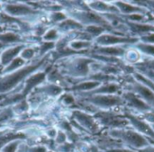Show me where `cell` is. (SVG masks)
<instances>
[{
  "label": "cell",
  "mask_w": 154,
  "mask_h": 152,
  "mask_svg": "<svg viewBox=\"0 0 154 152\" xmlns=\"http://www.w3.org/2000/svg\"><path fill=\"white\" fill-rule=\"evenodd\" d=\"M113 136L122 139L124 141H125L128 145L131 147H134L135 149H144L147 146H149L148 141L141 136L137 132H134L131 131L126 132H114Z\"/></svg>",
  "instance_id": "1"
},
{
  "label": "cell",
  "mask_w": 154,
  "mask_h": 152,
  "mask_svg": "<svg viewBox=\"0 0 154 152\" xmlns=\"http://www.w3.org/2000/svg\"><path fill=\"white\" fill-rule=\"evenodd\" d=\"M36 68H37V66L27 67V68H24L23 69L19 70V71H17V72L8 76L7 78H4L0 82V92L8 91L11 88H13L20 80H22L26 75H28L30 72L34 70Z\"/></svg>",
  "instance_id": "2"
},
{
  "label": "cell",
  "mask_w": 154,
  "mask_h": 152,
  "mask_svg": "<svg viewBox=\"0 0 154 152\" xmlns=\"http://www.w3.org/2000/svg\"><path fill=\"white\" fill-rule=\"evenodd\" d=\"M6 11L11 14H24L32 12L29 7L21 5H9L6 6Z\"/></svg>",
  "instance_id": "3"
},
{
  "label": "cell",
  "mask_w": 154,
  "mask_h": 152,
  "mask_svg": "<svg viewBox=\"0 0 154 152\" xmlns=\"http://www.w3.org/2000/svg\"><path fill=\"white\" fill-rule=\"evenodd\" d=\"M93 101L97 105H106V106L114 105H116L118 102H120L119 98L116 96H97L94 98Z\"/></svg>",
  "instance_id": "4"
},
{
  "label": "cell",
  "mask_w": 154,
  "mask_h": 152,
  "mask_svg": "<svg viewBox=\"0 0 154 152\" xmlns=\"http://www.w3.org/2000/svg\"><path fill=\"white\" fill-rule=\"evenodd\" d=\"M130 119L132 120L134 125L135 126V128L139 132H143V133H145V134H147V135L154 138V132L146 123H144L143 122H140V121H138V120H136L135 118H133V117H130Z\"/></svg>",
  "instance_id": "5"
},
{
  "label": "cell",
  "mask_w": 154,
  "mask_h": 152,
  "mask_svg": "<svg viewBox=\"0 0 154 152\" xmlns=\"http://www.w3.org/2000/svg\"><path fill=\"white\" fill-rule=\"evenodd\" d=\"M44 78H45V75L43 73H39V74H36V75L31 77L26 82V86H25V88H24V93H27L34 86L41 83L44 79Z\"/></svg>",
  "instance_id": "6"
},
{
  "label": "cell",
  "mask_w": 154,
  "mask_h": 152,
  "mask_svg": "<svg viewBox=\"0 0 154 152\" xmlns=\"http://www.w3.org/2000/svg\"><path fill=\"white\" fill-rule=\"evenodd\" d=\"M21 49H22V47L21 46H18L16 48H13V49H10V50L5 51L3 53L2 57H1L2 63L5 65L8 62H10L11 60H13V58L19 53V51L21 50Z\"/></svg>",
  "instance_id": "7"
},
{
  "label": "cell",
  "mask_w": 154,
  "mask_h": 152,
  "mask_svg": "<svg viewBox=\"0 0 154 152\" xmlns=\"http://www.w3.org/2000/svg\"><path fill=\"white\" fill-rule=\"evenodd\" d=\"M132 40L129 39H125V38H119L116 36H111V35H104L101 36L97 41L101 44H111V43H117V42H123V41H131Z\"/></svg>",
  "instance_id": "8"
},
{
  "label": "cell",
  "mask_w": 154,
  "mask_h": 152,
  "mask_svg": "<svg viewBox=\"0 0 154 152\" xmlns=\"http://www.w3.org/2000/svg\"><path fill=\"white\" fill-rule=\"evenodd\" d=\"M126 98L128 99L129 103L132 105H134V107H136L138 109H142V110L143 109H147V105L143 102H142L140 99H138L137 97H135L134 95L128 94V95H126Z\"/></svg>",
  "instance_id": "9"
},
{
  "label": "cell",
  "mask_w": 154,
  "mask_h": 152,
  "mask_svg": "<svg viewBox=\"0 0 154 152\" xmlns=\"http://www.w3.org/2000/svg\"><path fill=\"white\" fill-rule=\"evenodd\" d=\"M138 91L143 96L144 98H146L148 101L152 102L154 105V94L147 87H138Z\"/></svg>",
  "instance_id": "10"
},
{
  "label": "cell",
  "mask_w": 154,
  "mask_h": 152,
  "mask_svg": "<svg viewBox=\"0 0 154 152\" xmlns=\"http://www.w3.org/2000/svg\"><path fill=\"white\" fill-rule=\"evenodd\" d=\"M98 85H99V82H85V83H82L79 86H78L76 87V89H79V90H89V89L95 88Z\"/></svg>",
  "instance_id": "11"
},
{
  "label": "cell",
  "mask_w": 154,
  "mask_h": 152,
  "mask_svg": "<svg viewBox=\"0 0 154 152\" xmlns=\"http://www.w3.org/2000/svg\"><path fill=\"white\" fill-rule=\"evenodd\" d=\"M18 138H24V135H23V134H8V135L1 137L0 138V148L8 141L14 140V139H18Z\"/></svg>",
  "instance_id": "12"
},
{
  "label": "cell",
  "mask_w": 154,
  "mask_h": 152,
  "mask_svg": "<svg viewBox=\"0 0 154 152\" xmlns=\"http://www.w3.org/2000/svg\"><path fill=\"white\" fill-rule=\"evenodd\" d=\"M100 52L108 54V55H120L123 53V50L120 49H116V48H103L99 50Z\"/></svg>",
  "instance_id": "13"
},
{
  "label": "cell",
  "mask_w": 154,
  "mask_h": 152,
  "mask_svg": "<svg viewBox=\"0 0 154 152\" xmlns=\"http://www.w3.org/2000/svg\"><path fill=\"white\" fill-rule=\"evenodd\" d=\"M18 40V37L13 33H5L0 35V41L4 42H12Z\"/></svg>",
  "instance_id": "14"
},
{
  "label": "cell",
  "mask_w": 154,
  "mask_h": 152,
  "mask_svg": "<svg viewBox=\"0 0 154 152\" xmlns=\"http://www.w3.org/2000/svg\"><path fill=\"white\" fill-rule=\"evenodd\" d=\"M91 60L89 59H81L79 62L78 65V70L79 71V73L81 74H86L88 72V64L90 62Z\"/></svg>",
  "instance_id": "15"
},
{
  "label": "cell",
  "mask_w": 154,
  "mask_h": 152,
  "mask_svg": "<svg viewBox=\"0 0 154 152\" xmlns=\"http://www.w3.org/2000/svg\"><path fill=\"white\" fill-rule=\"evenodd\" d=\"M77 115H78V117H79V119L80 120V121H82L83 122V123L84 124H86L87 126H88L89 128H91V127H93V123H92V119L90 118V117H88V116H87V115H85V114H77Z\"/></svg>",
  "instance_id": "16"
},
{
  "label": "cell",
  "mask_w": 154,
  "mask_h": 152,
  "mask_svg": "<svg viewBox=\"0 0 154 152\" xmlns=\"http://www.w3.org/2000/svg\"><path fill=\"white\" fill-rule=\"evenodd\" d=\"M118 5L121 7L122 11L125 12V13H131V12H134V11H137L138 8H135L132 5H126V4H124L122 2H119L118 3Z\"/></svg>",
  "instance_id": "17"
},
{
  "label": "cell",
  "mask_w": 154,
  "mask_h": 152,
  "mask_svg": "<svg viewBox=\"0 0 154 152\" xmlns=\"http://www.w3.org/2000/svg\"><path fill=\"white\" fill-rule=\"evenodd\" d=\"M23 60L22 59H13L12 60V62H11V64L9 65V67L7 68V69H6V71H9V70H12V69H14V68H17V67H19V66H21V65H23Z\"/></svg>",
  "instance_id": "18"
},
{
  "label": "cell",
  "mask_w": 154,
  "mask_h": 152,
  "mask_svg": "<svg viewBox=\"0 0 154 152\" xmlns=\"http://www.w3.org/2000/svg\"><path fill=\"white\" fill-rule=\"evenodd\" d=\"M117 90V87L115 86V85H109V86H106L103 88H101V90H99L98 92H107V93H113V92H116Z\"/></svg>",
  "instance_id": "19"
},
{
  "label": "cell",
  "mask_w": 154,
  "mask_h": 152,
  "mask_svg": "<svg viewBox=\"0 0 154 152\" xmlns=\"http://www.w3.org/2000/svg\"><path fill=\"white\" fill-rule=\"evenodd\" d=\"M17 142H13V143H10L8 144L7 146H5V148L3 150L4 152H15L16 150V147H17Z\"/></svg>",
  "instance_id": "20"
},
{
  "label": "cell",
  "mask_w": 154,
  "mask_h": 152,
  "mask_svg": "<svg viewBox=\"0 0 154 152\" xmlns=\"http://www.w3.org/2000/svg\"><path fill=\"white\" fill-rule=\"evenodd\" d=\"M140 49H142L143 51L148 52L152 55H154V46H149V45H140Z\"/></svg>",
  "instance_id": "21"
},
{
  "label": "cell",
  "mask_w": 154,
  "mask_h": 152,
  "mask_svg": "<svg viewBox=\"0 0 154 152\" xmlns=\"http://www.w3.org/2000/svg\"><path fill=\"white\" fill-rule=\"evenodd\" d=\"M134 30L136 32H146V31H149L152 29V27L150 26H147V25H140V24H135L134 26Z\"/></svg>",
  "instance_id": "22"
},
{
  "label": "cell",
  "mask_w": 154,
  "mask_h": 152,
  "mask_svg": "<svg viewBox=\"0 0 154 152\" xmlns=\"http://www.w3.org/2000/svg\"><path fill=\"white\" fill-rule=\"evenodd\" d=\"M32 55H33V50H31V49H26V50H24L23 51V53H22V57H23V59H26L32 58Z\"/></svg>",
  "instance_id": "23"
},
{
  "label": "cell",
  "mask_w": 154,
  "mask_h": 152,
  "mask_svg": "<svg viewBox=\"0 0 154 152\" xmlns=\"http://www.w3.org/2000/svg\"><path fill=\"white\" fill-rule=\"evenodd\" d=\"M88 31L93 34H98L103 31V29L100 27H97V26H89V27H88Z\"/></svg>",
  "instance_id": "24"
},
{
  "label": "cell",
  "mask_w": 154,
  "mask_h": 152,
  "mask_svg": "<svg viewBox=\"0 0 154 152\" xmlns=\"http://www.w3.org/2000/svg\"><path fill=\"white\" fill-rule=\"evenodd\" d=\"M89 43L88 42H82V41H76V42H72L71 46L75 49H81L83 47H87Z\"/></svg>",
  "instance_id": "25"
},
{
  "label": "cell",
  "mask_w": 154,
  "mask_h": 152,
  "mask_svg": "<svg viewBox=\"0 0 154 152\" xmlns=\"http://www.w3.org/2000/svg\"><path fill=\"white\" fill-rule=\"evenodd\" d=\"M56 36H57V34H56V31H54V30H51V31H49V32L46 33V35L44 36V38H45L46 40H52V39H55V38H56Z\"/></svg>",
  "instance_id": "26"
},
{
  "label": "cell",
  "mask_w": 154,
  "mask_h": 152,
  "mask_svg": "<svg viewBox=\"0 0 154 152\" xmlns=\"http://www.w3.org/2000/svg\"><path fill=\"white\" fill-rule=\"evenodd\" d=\"M106 152H134L130 150H125V149H114V150H107Z\"/></svg>",
  "instance_id": "27"
},
{
  "label": "cell",
  "mask_w": 154,
  "mask_h": 152,
  "mask_svg": "<svg viewBox=\"0 0 154 152\" xmlns=\"http://www.w3.org/2000/svg\"><path fill=\"white\" fill-rule=\"evenodd\" d=\"M31 152H46V149L44 147H37L32 149Z\"/></svg>",
  "instance_id": "28"
},
{
  "label": "cell",
  "mask_w": 154,
  "mask_h": 152,
  "mask_svg": "<svg viewBox=\"0 0 154 152\" xmlns=\"http://www.w3.org/2000/svg\"><path fill=\"white\" fill-rule=\"evenodd\" d=\"M64 102H65L66 104L69 105V104H72V103L74 102V99H73V97H72V96H65V98H64Z\"/></svg>",
  "instance_id": "29"
},
{
  "label": "cell",
  "mask_w": 154,
  "mask_h": 152,
  "mask_svg": "<svg viewBox=\"0 0 154 152\" xmlns=\"http://www.w3.org/2000/svg\"><path fill=\"white\" fill-rule=\"evenodd\" d=\"M53 16H54V19L55 20H61V19H64L65 18V15L62 14H60V13H57Z\"/></svg>",
  "instance_id": "30"
},
{
  "label": "cell",
  "mask_w": 154,
  "mask_h": 152,
  "mask_svg": "<svg viewBox=\"0 0 154 152\" xmlns=\"http://www.w3.org/2000/svg\"><path fill=\"white\" fill-rule=\"evenodd\" d=\"M52 46H53V43H51V42H49V43H45V44H44V46H43V47H42V52L45 51V50H48V49H51Z\"/></svg>",
  "instance_id": "31"
},
{
  "label": "cell",
  "mask_w": 154,
  "mask_h": 152,
  "mask_svg": "<svg viewBox=\"0 0 154 152\" xmlns=\"http://www.w3.org/2000/svg\"><path fill=\"white\" fill-rule=\"evenodd\" d=\"M140 152H154V147H150V146H147L146 148L144 149H142Z\"/></svg>",
  "instance_id": "32"
},
{
  "label": "cell",
  "mask_w": 154,
  "mask_h": 152,
  "mask_svg": "<svg viewBox=\"0 0 154 152\" xmlns=\"http://www.w3.org/2000/svg\"><path fill=\"white\" fill-rule=\"evenodd\" d=\"M143 40L146 41H151V42H154V34H151L149 36L143 37Z\"/></svg>",
  "instance_id": "33"
},
{
  "label": "cell",
  "mask_w": 154,
  "mask_h": 152,
  "mask_svg": "<svg viewBox=\"0 0 154 152\" xmlns=\"http://www.w3.org/2000/svg\"><path fill=\"white\" fill-rule=\"evenodd\" d=\"M64 140H65V135L62 132H60L58 134V141L59 142H62V141H64Z\"/></svg>",
  "instance_id": "34"
},
{
  "label": "cell",
  "mask_w": 154,
  "mask_h": 152,
  "mask_svg": "<svg viewBox=\"0 0 154 152\" xmlns=\"http://www.w3.org/2000/svg\"><path fill=\"white\" fill-rule=\"evenodd\" d=\"M130 18L133 19V20H142L143 16L142 15H138V14H133V15L130 16Z\"/></svg>",
  "instance_id": "35"
},
{
  "label": "cell",
  "mask_w": 154,
  "mask_h": 152,
  "mask_svg": "<svg viewBox=\"0 0 154 152\" xmlns=\"http://www.w3.org/2000/svg\"><path fill=\"white\" fill-rule=\"evenodd\" d=\"M1 99H2V96H0V100H1Z\"/></svg>",
  "instance_id": "36"
}]
</instances>
